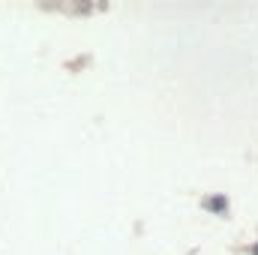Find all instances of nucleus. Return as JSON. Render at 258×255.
Returning a JSON list of instances; mask_svg holds the SVG:
<instances>
[]
</instances>
